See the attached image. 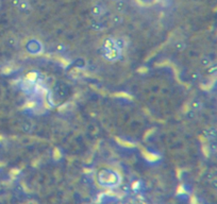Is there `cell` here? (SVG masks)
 Here are the masks:
<instances>
[{
	"mask_svg": "<svg viewBox=\"0 0 217 204\" xmlns=\"http://www.w3.org/2000/svg\"><path fill=\"white\" fill-rule=\"evenodd\" d=\"M102 55L107 61H116V60L120 59L122 51L118 48H114V49H104V48H102Z\"/></svg>",
	"mask_w": 217,
	"mask_h": 204,
	"instance_id": "7a4b0ae2",
	"label": "cell"
},
{
	"mask_svg": "<svg viewBox=\"0 0 217 204\" xmlns=\"http://www.w3.org/2000/svg\"><path fill=\"white\" fill-rule=\"evenodd\" d=\"M98 180L99 183L104 186H116L119 182L117 173L112 170H101L98 173Z\"/></svg>",
	"mask_w": 217,
	"mask_h": 204,
	"instance_id": "6da1fadb",
	"label": "cell"
},
{
	"mask_svg": "<svg viewBox=\"0 0 217 204\" xmlns=\"http://www.w3.org/2000/svg\"><path fill=\"white\" fill-rule=\"evenodd\" d=\"M113 2H117V1H119V0H112Z\"/></svg>",
	"mask_w": 217,
	"mask_h": 204,
	"instance_id": "ac0fdd59",
	"label": "cell"
},
{
	"mask_svg": "<svg viewBox=\"0 0 217 204\" xmlns=\"http://www.w3.org/2000/svg\"><path fill=\"white\" fill-rule=\"evenodd\" d=\"M111 22L114 26H119V25H122L124 22V18L120 14H114L111 17Z\"/></svg>",
	"mask_w": 217,
	"mask_h": 204,
	"instance_id": "9c48e42d",
	"label": "cell"
},
{
	"mask_svg": "<svg viewBox=\"0 0 217 204\" xmlns=\"http://www.w3.org/2000/svg\"><path fill=\"white\" fill-rule=\"evenodd\" d=\"M102 48L104 49H114L116 47V40L112 37H107L104 40H103V46Z\"/></svg>",
	"mask_w": 217,
	"mask_h": 204,
	"instance_id": "52a82bcc",
	"label": "cell"
},
{
	"mask_svg": "<svg viewBox=\"0 0 217 204\" xmlns=\"http://www.w3.org/2000/svg\"><path fill=\"white\" fill-rule=\"evenodd\" d=\"M8 45L9 46H11V47H14V46H16L17 45V40L14 37H11L8 40Z\"/></svg>",
	"mask_w": 217,
	"mask_h": 204,
	"instance_id": "9a60e30c",
	"label": "cell"
},
{
	"mask_svg": "<svg viewBox=\"0 0 217 204\" xmlns=\"http://www.w3.org/2000/svg\"><path fill=\"white\" fill-rule=\"evenodd\" d=\"M91 27H92V29L95 31H100V30H102V29H104L103 24L99 20H93L91 24Z\"/></svg>",
	"mask_w": 217,
	"mask_h": 204,
	"instance_id": "30bf717a",
	"label": "cell"
},
{
	"mask_svg": "<svg viewBox=\"0 0 217 204\" xmlns=\"http://www.w3.org/2000/svg\"><path fill=\"white\" fill-rule=\"evenodd\" d=\"M18 9L20 12H29L31 9V5L29 3L28 0H21L20 3L18 5Z\"/></svg>",
	"mask_w": 217,
	"mask_h": 204,
	"instance_id": "ba28073f",
	"label": "cell"
},
{
	"mask_svg": "<svg viewBox=\"0 0 217 204\" xmlns=\"http://www.w3.org/2000/svg\"><path fill=\"white\" fill-rule=\"evenodd\" d=\"M91 13L94 17H99L102 16L105 13V7L103 5V3L101 2H97L92 7L91 9Z\"/></svg>",
	"mask_w": 217,
	"mask_h": 204,
	"instance_id": "277c9868",
	"label": "cell"
},
{
	"mask_svg": "<svg viewBox=\"0 0 217 204\" xmlns=\"http://www.w3.org/2000/svg\"><path fill=\"white\" fill-rule=\"evenodd\" d=\"M27 49L31 53H40L42 51V45L38 40H30L27 45Z\"/></svg>",
	"mask_w": 217,
	"mask_h": 204,
	"instance_id": "5b68a950",
	"label": "cell"
},
{
	"mask_svg": "<svg viewBox=\"0 0 217 204\" xmlns=\"http://www.w3.org/2000/svg\"><path fill=\"white\" fill-rule=\"evenodd\" d=\"M38 78H40V73L36 72V71H33V72H30L28 75V78H27V80H29L30 82L34 83L35 81L38 80Z\"/></svg>",
	"mask_w": 217,
	"mask_h": 204,
	"instance_id": "8fae6325",
	"label": "cell"
},
{
	"mask_svg": "<svg viewBox=\"0 0 217 204\" xmlns=\"http://www.w3.org/2000/svg\"><path fill=\"white\" fill-rule=\"evenodd\" d=\"M127 7H128V4H127L126 0H119L117 2H115V10L118 14H122L127 11Z\"/></svg>",
	"mask_w": 217,
	"mask_h": 204,
	"instance_id": "8992f818",
	"label": "cell"
},
{
	"mask_svg": "<svg viewBox=\"0 0 217 204\" xmlns=\"http://www.w3.org/2000/svg\"><path fill=\"white\" fill-rule=\"evenodd\" d=\"M21 0H12V4H13V7H18L19 3H20Z\"/></svg>",
	"mask_w": 217,
	"mask_h": 204,
	"instance_id": "2e32d148",
	"label": "cell"
},
{
	"mask_svg": "<svg viewBox=\"0 0 217 204\" xmlns=\"http://www.w3.org/2000/svg\"><path fill=\"white\" fill-rule=\"evenodd\" d=\"M185 44L184 43H182V42H178V43H176V45H175V48L178 50V51H182V50H184L185 49Z\"/></svg>",
	"mask_w": 217,
	"mask_h": 204,
	"instance_id": "5bb4252c",
	"label": "cell"
},
{
	"mask_svg": "<svg viewBox=\"0 0 217 204\" xmlns=\"http://www.w3.org/2000/svg\"><path fill=\"white\" fill-rule=\"evenodd\" d=\"M53 92H54V94H56V97L63 99L68 95L69 89H68L67 85L60 82V83H56V85L54 86V88H53Z\"/></svg>",
	"mask_w": 217,
	"mask_h": 204,
	"instance_id": "3957f363",
	"label": "cell"
},
{
	"mask_svg": "<svg viewBox=\"0 0 217 204\" xmlns=\"http://www.w3.org/2000/svg\"><path fill=\"white\" fill-rule=\"evenodd\" d=\"M21 128H23V131L26 132V133H30V132L33 130V126H32V123H30V122H25Z\"/></svg>",
	"mask_w": 217,
	"mask_h": 204,
	"instance_id": "7c38bea8",
	"label": "cell"
},
{
	"mask_svg": "<svg viewBox=\"0 0 217 204\" xmlns=\"http://www.w3.org/2000/svg\"><path fill=\"white\" fill-rule=\"evenodd\" d=\"M64 49H65V47H64L63 45H59L58 46V50H60V52H63Z\"/></svg>",
	"mask_w": 217,
	"mask_h": 204,
	"instance_id": "e0dca14e",
	"label": "cell"
},
{
	"mask_svg": "<svg viewBox=\"0 0 217 204\" xmlns=\"http://www.w3.org/2000/svg\"><path fill=\"white\" fill-rule=\"evenodd\" d=\"M125 45H126V42H125L124 38H117L116 40V47L118 48V49L122 50V48L125 47Z\"/></svg>",
	"mask_w": 217,
	"mask_h": 204,
	"instance_id": "4fadbf2b",
	"label": "cell"
}]
</instances>
